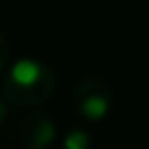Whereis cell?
I'll use <instances>...</instances> for the list:
<instances>
[{
	"label": "cell",
	"instance_id": "6da1fadb",
	"mask_svg": "<svg viewBox=\"0 0 149 149\" xmlns=\"http://www.w3.org/2000/svg\"><path fill=\"white\" fill-rule=\"evenodd\" d=\"M56 88V74L49 65L35 58H21L5 70L0 81V93L7 105L14 107H37Z\"/></svg>",
	"mask_w": 149,
	"mask_h": 149
},
{
	"label": "cell",
	"instance_id": "7a4b0ae2",
	"mask_svg": "<svg viewBox=\"0 0 149 149\" xmlns=\"http://www.w3.org/2000/svg\"><path fill=\"white\" fill-rule=\"evenodd\" d=\"M72 102L74 107L79 109V114L88 121H100L109 114L112 109V88L98 79V77H84L77 86H74V93H72Z\"/></svg>",
	"mask_w": 149,
	"mask_h": 149
},
{
	"label": "cell",
	"instance_id": "3957f363",
	"mask_svg": "<svg viewBox=\"0 0 149 149\" xmlns=\"http://www.w3.org/2000/svg\"><path fill=\"white\" fill-rule=\"evenodd\" d=\"M16 137L23 144V149H47L56 140V126L47 114L33 112L23 116V121L19 123Z\"/></svg>",
	"mask_w": 149,
	"mask_h": 149
},
{
	"label": "cell",
	"instance_id": "277c9868",
	"mask_svg": "<svg viewBox=\"0 0 149 149\" xmlns=\"http://www.w3.org/2000/svg\"><path fill=\"white\" fill-rule=\"evenodd\" d=\"M63 149H91V135L84 128H74L65 135Z\"/></svg>",
	"mask_w": 149,
	"mask_h": 149
},
{
	"label": "cell",
	"instance_id": "5b68a950",
	"mask_svg": "<svg viewBox=\"0 0 149 149\" xmlns=\"http://www.w3.org/2000/svg\"><path fill=\"white\" fill-rule=\"evenodd\" d=\"M7 61H9V42L5 37V33L0 30V72H5Z\"/></svg>",
	"mask_w": 149,
	"mask_h": 149
},
{
	"label": "cell",
	"instance_id": "8992f818",
	"mask_svg": "<svg viewBox=\"0 0 149 149\" xmlns=\"http://www.w3.org/2000/svg\"><path fill=\"white\" fill-rule=\"evenodd\" d=\"M5 114H7V102H5V98H2V93H0V123L5 121Z\"/></svg>",
	"mask_w": 149,
	"mask_h": 149
}]
</instances>
